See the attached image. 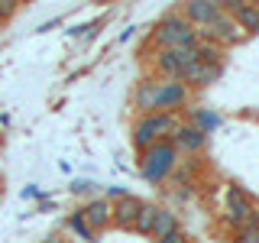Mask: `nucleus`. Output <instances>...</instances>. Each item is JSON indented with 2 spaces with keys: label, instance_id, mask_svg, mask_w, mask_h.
I'll return each mask as SVG.
<instances>
[{
  "label": "nucleus",
  "instance_id": "obj_1",
  "mask_svg": "<svg viewBox=\"0 0 259 243\" xmlns=\"http://www.w3.org/2000/svg\"><path fill=\"white\" fill-rule=\"evenodd\" d=\"M178 162H182V156H178V149L172 146V140H162V143H152L149 149L140 152V172H143L146 182L165 185V182H172Z\"/></svg>",
  "mask_w": 259,
  "mask_h": 243
},
{
  "label": "nucleus",
  "instance_id": "obj_2",
  "mask_svg": "<svg viewBox=\"0 0 259 243\" xmlns=\"http://www.w3.org/2000/svg\"><path fill=\"white\" fill-rule=\"evenodd\" d=\"M194 46H198V29L178 10L165 13L152 26V49H194Z\"/></svg>",
  "mask_w": 259,
  "mask_h": 243
},
{
  "label": "nucleus",
  "instance_id": "obj_3",
  "mask_svg": "<svg viewBox=\"0 0 259 243\" xmlns=\"http://www.w3.org/2000/svg\"><path fill=\"white\" fill-rule=\"evenodd\" d=\"M182 124V113H143V117H133V146L136 152L149 149L152 143L172 140L175 127Z\"/></svg>",
  "mask_w": 259,
  "mask_h": 243
},
{
  "label": "nucleus",
  "instance_id": "obj_4",
  "mask_svg": "<svg viewBox=\"0 0 259 243\" xmlns=\"http://www.w3.org/2000/svg\"><path fill=\"white\" fill-rule=\"evenodd\" d=\"M224 224L237 230H246V227H256L259 230V208L253 201V194H246L240 185H227L224 191Z\"/></svg>",
  "mask_w": 259,
  "mask_h": 243
},
{
  "label": "nucleus",
  "instance_id": "obj_5",
  "mask_svg": "<svg viewBox=\"0 0 259 243\" xmlns=\"http://www.w3.org/2000/svg\"><path fill=\"white\" fill-rule=\"evenodd\" d=\"M191 62H198L194 49H152L149 52L152 78H182Z\"/></svg>",
  "mask_w": 259,
  "mask_h": 243
},
{
  "label": "nucleus",
  "instance_id": "obj_6",
  "mask_svg": "<svg viewBox=\"0 0 259 243\" xmlns=\"http://www.w3.org/2000/svg\"><path fill=\"white\" fill-rule=\"evenodd\" d=\"M191 104V88L182 78H156V113H182Z\"/></svg>",
  "mask_w": 259,
  "mask_h": 243
},
{
  "label": "nucleus",
  "instance_id": "obj_7",
  "mask_svg": "<svg viewBox=\"0 0 259 243\" xmlns=\"http://www.w3.org/2000/svg\"><path fill=\"white\" fill-rule=\"evenodd\" d=\"M172 146L178 149V156H198V152L207 149V133L198 130L191 120H182L172 133Z\"/></svg>",
  "mask_w": 259,
  "mask_h": 243
},
{
  "label": "nucleus",
  "instance_id": "obj_8",
  "mask_svg": "<svg viewBox=\"0 0 259 243\" xmlns=\"http://www.w3.org/2000/svg\"><path fill=\"white\" fill-rule=\"evenodd\" d=\"M178 13H182L194 29H204L224 13V7H221V0H188V4L178 7Z\"/></svg>",
  "mask_w": 259,
  "mask_h": 243
},
{
  "label": "nucleus",
  "instance_id": "obj_9",
  "mask_svg": "<svg viewBox=\"0 0 259 243\" xmlns=\"http://www.w3.org/2000/svg\"><path fill=\"white\" fill-rule=\"evenodd\" d=\"M221 75H224V65H217V62H191L188 68H185L182 81L194 94V91H201V88H210L214 81H221Z\"/></svg>",
  "mask_w": 259,
  "mask_h": 243
},
{
  "label": "nucleus",
  "instance_id": "obj_10",
  "mask_svg": "<svg viewBox=\"0 0 259 243\" xmlns=\"http://www.w3.org/2000/svg\"><path fill=\"white\" fill-rule=\"evenodd\" d=\"M81 211V217H84V224L91 227L94 233H101V230H107V227H113V217H110V201L104 198H91V201H84V205L78 208Z\"/></svg>",
  "mask_w": 259,
  "mask_h": 243
},
{
  "label": "nucleus",
  "instance_id": "obj_11",
  "mask_svg": "<svg viewBox=\"0 0 259 243\" xmlns=\"http://www.w3.org/2000/svg\"><path fill=\"white\" fill-rule=\"evenodd\" d=\"M130 107H133L136 117H143V113H156V78H143L133 85V91H130Z\"/></svg>",
  "mask_w": 259,
  "mask_h": 243
},
{
  "label": "nucleus",
  "instance_id": "obj_12",
  "mask_svg": "<svg viewBox=\"0 0 259 243\" xmlns=\"http://www.w3.org/2000/svg\"><path fill=\"white\" fill-rule=\"evenodd\" d=\"M140 208H143V201L136 198V194H123V198H117V201H110V217H113V227H123V230H133V224H136V214H140Z\"/></svg>",
  "mask_w": 259,
  "mask_h": 243
},
{
  "label": "nucleus",
  "instance_id": "obj_13",
  "mask_svg": "<svg viewBox=\"0 0 259 243\" xmlns=\"http://www.w3.org/2000/svg\"><path fill=\"white\" fill-rule=\"evenodd\" d=\"M178 227H182V221H178V214H175V211L159 205V211H156V221H152V233H149V237H152V240H162V237H168L172 230H178Z\"/></svg>",
  "mask_w": 259,
  "mask_h": 243
},
{
  "label": "nucleus",
  "instance_id": "obj_14",
  "mask_svg": "<svg viewBox=\"0 0 259 243\" xmlns=\"http://www.w3.org/2000/svg\"><path fill=\"white\" fill-rule=\"evenodd\" d=\"M233 20L240 23V29L246 32V36H259V4H246V0H243L240 10L233 13Z\"/></svg>",
  "mask_w": 259,
  "mask_h": 243
},
{
  "label": "nucleus",
  "instance_id": "obj_15",
  "mask_svg": "<svg viewBox=\"0 0 259 243\" xmlns=\"http://www.w3.org/2000/svg\"><path fill=\"white\" fill-rule=\"evenodd\" d=\"M156 211H159V205H146V201H143L140 214H136V224H133V230L140 233V237H149V233H152V221H156Z\"/></svg>",
  "mask_w": 259,
  "mask_h": 243
},
{
  "label": "nucleus",
  "instance_id": "obj_16",
  "mask_svg": "<svg viewBox=\"0 0 259 243\" xmlns=\"http://www.w3.org/2000/svg\"><path fill=\"white\" fill-rule=\"evenodd\" d=\"M191 124L198 127V130H204V133H210V130L221 127V117L210 113V110H204V107H198V110H191Z\"/></svg>",
  "mask_w": 259,
  "mask_h": 243
},
{
  "label": "nucleus",
  "instance_id": "obj_17",
  "mask_svg": "<svg viewBox=\"0 0 259 243\" xmlns=\"http://www.w3.org/2000/svg\"><path fill=\"white\" fill-rule=\"evenodd\" d=\"M68 230H75V237H78L81 243H94V230L84 224L81 211H75V214H68Z\"/></svg>",
  "mask_w": 259,
  "mask_h": 243
},
{
  "label": "nucleus",
  "instance_id": "obj_18",
  "mask_svg": "<svg viewBox=\"0 0 259 243\" xmlns=\"http://www.w3.org/2000/svg\"><path fill=\"white\" fill-rule=\"evenodd\" d=\"M71 194H78V198H101V185H94V182H84V178H81V182H75L71 185Z\"/></svg>",
  "mask_w": 259,
  "mask_h": 243
},
{
  "label": "nucleus",
  "instance_id": "obj_19",
  "mask_svg": "<svg viewBox=\"0 0 259 243\" xmlns=\"http://www.w3.org/2000/svg\"><path fill=\"white\" fill-rule=\"evenodd\" d=\"M233 243H259V230H256V227L237 230V233H233Z\"/></svg>",
  "mask_w": 259,
  "mask_h": 243
},
{
  "label": "nucleus",
  "instance_id": "obj_20",
  "mask_svg": "<svg viewBox=\"0 0 259 243\" xmlns=\"http://www.w3.org/2000/svg\"><path fill=\"white\" fill-rule=\"evenodd\" d=\"M10 16H16V0H0V23H7Z\"/></svg>",
  "mask_w": 259,
  "mask_h": 243
},
{
  "label": "nucleus",
  "instance_id": "obj_21",
  "mask_svg": "<svg viewBox=\"0 0 259 243\" xmlns=\"http://www.w3.org/2000/svg\"><path fill=\"white\" fill-rule=\"evenodd\" d=\"M152 243H188V233L178 227V230H172L168 237H162V240H152Z\"/></svg>",
  "mask_w": 259,
  "mask_h": 243
},
{
  "label": "nucleus",
  "instance_id": "obj_22",
  "mask_svg": "<svg viewBox=\"0 0 259 243\" xmlns=\"http://www.w3.org/2000/svg\"><path fill=\"white\" fill-rule=\"evenodd\" d=\"M188 243H191V240H188Z\"/></svg>",
  "mask_w": 259,
  "mask_h": 243
}]
</instances>
